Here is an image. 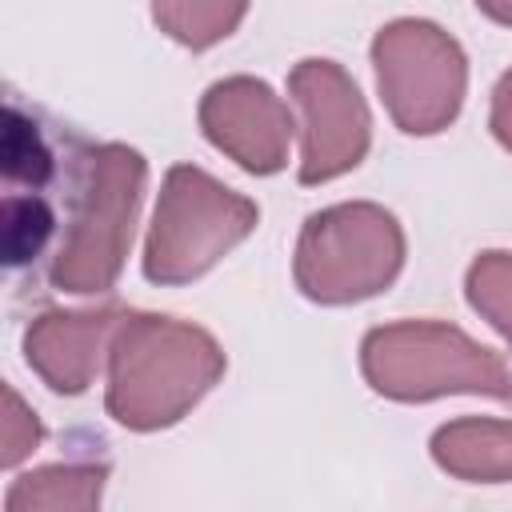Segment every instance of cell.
<instances>
[{"mask_svg": "<svg viewBox=\"0 0 512 512\" xmlns=\"http://www.w3.org/2000/svg\"><path fill=\"white\" fill-rule=\"evenodd\" d=\"M224 376L220 344L176 316L124 312L108 348V412L132 432L188 416Z\"/></svg>", "mask_w": 512, "mask_h": 512, "instance_id": "1", "label": "cell"}, {"mask_svg": "<svg viewBox=\"0 0 512 512\" xmlns=\"http://www.w3.org/2000/svg\"><path fill=\"white\" fill-rule=\"evenodd\" d=\"M364 380L388 400H436L452 392L512 400L508 364L468 332L440 320H396L360 344Z\"/></svg>", "mask_w": 512, "mask_h": 512, "instance_id": "2", "label": "cell"}, {"mask_svg": "<svg viewBox=\"0 0 512 512\" xmlns=\"http://www.w3.org/2000/svg\"><path fill=\"white\" fill-rule=\"evenodd\" d=\"M260 212L248 196L224 188L204 168L176 164L160 184V200L144 240V276L152 284H188L216 268L252 228Z\"/></svg>", "mask_w": 512, "mask_h": 512, "instance_id": "3", "label": "cell"}, {"mask_svg": "<svg viewBox=\"0 0 512 512\" xmlns=\"http://www.w3.org/2000/svg\"><path fill=\"white\" fill-rule=\"evenodd\" d=\"M144 156L128 144H100L80 176L76 208L52 264V284L64 292H104L116 284L132 248V224L144 192Z\"/></svg>", "mask_w": 512, "mask_h": 512, "instance_id": "4", "label": "cell"}, {"mask_svg": "<svg viewBox=\"0 0 512 512\" xmlns=\"http://www.w3.org/2000/svg\"><path fill=\"white\" fill-rule=\"evenodd\" d=\"M404 264V232L380 204H332L312 212L300 240L292 276L316 304H356L396 280Z\"/></svg>", "mask_w": 512, "mask_h": 512, "instance_id": "5", "label": "cell"}, {"mask_svg": "<svg viewBox=\"0 0 512 512\" xmlns=\"http://www.w3.org/2000/svg\"><path fill=\"white\" fill-rule=\"evenodd\" d=\"M376 88L388 116L408 136L448 128L464 104L468 60L460 44L432 20H392L372 40Z\"/></svg>", "mask_w": 512, "mask_h": 512, "instance_id": "6", "label": "cell"}, {"mask_svg": "<svg viewBox=\"0 0 512 512\" xmlns=\"http://www.w3.org/2000/svg\"><path fill=\"white\" fill-rule=\"evenodd\" d=\"M300 112V184H324L356 168L372 140V116L356 80L336 60H300L288 76Z\"/></svg>", "mask_w": 512, "mask_h": 512, "instance_id": "7", "label": "cell"}, {"mask_svg": "<svg viewBox=\"0 0 512 512\" xmlns=\"http://www.w3.org/2000/svg\"><path fill=\"white\" fill-rule=\"evenodd\" d=\"M200 128L228 160L244 172L272 176L288 164V144L296 132L292 108L256 76L216 80L200 100Z\"/></svg>", "mask_w": 512, "mask_h": 512, "instance_id": "8", "label": "cell"}, {"mask_svg": "<svg viewBox=\"0 0 512 512\" xmlns=\"http://www.w3.org/2000/svg\"><path fill=\"white\" fill-rule=\"evenodd\" d=\"M124 312L116 308H96V312H44L32 320L24 332V356L32 372L52 388V392H84L116 336Z\"/></svg>", "mask_w": 512, "mask_h": 512, "instance_id": "9", "label": "cell"}, {"mask_svg": "<svg viewBox=\"0 0 512 512\" xmlns=\"http://www.w3.org/2000/svg\"><path fill=\"white\" fill-rule=\"evenodd\" d=\"M432 460L468 484H508L512 480V420L464 416L448 420L432 436Z\"/></svg>", "mask_w": 512, "mask_h": 512, "instance_id": "10", "label": "cell"}, {"mask_svg": "<svg viewBox=\"0 0 512 512\" xmlns=\"http://www.w3.org/2000/svg\"><path fill=\"white\" fill-rule=\"evenodd\" d=\"M104 464H52V468H36L28 476H20L8 496L4 508L8 512H60V508H96L100 492H104Z\"/></svg>", "mask_w": 512, "mask_h": 512, "instance_id": "11", "label": "cell"}, {"mask_svg": "<svg viewBox=\"0 0 512 512\" xmlns=\"http://www.w3.org/2000/svg\"><path fill=\"white\" fill-rule=\"evenodd\" d=\"M248 0H152V20L184 48H212L236 32Z\"/></svg>", "mask_w": 512, "mask_h": 512, "instance_id": "12", "label": "cell"}, {"mask_svg": "<svg viewBox=\"0 0 512 512\" xmlns=\"http://www.w3.org/2000/svg\"><path fill=\"white\" fill-rule=\"evenodd\" d=\"M468 304L512 344V252H480L464 280Z\"/></svg>", "mask_w": 512, "mask_h": 512, "instance_id": "13", "label": "cell"}, {"mask_svg": "<svg viewBox=\"0 0 512 512\" xmlns=\"http://www.w3.org/2000/svg\"><path fill=\"white\" fill-rule=\"evenodd\" d=\"M0 156H4V176L12 184H44L52 176V152L48 144L40 140V128L20 112V108H8L4 112V144H0Z\"/></svg>", "mask_w": 512, "mask_h": 512, "instance_id": "14", "label": "cell"}, {"mask_svg": "<svg viewBox=\"0 0 512 512\" xmlns=\"http://www.w3.org/2000/svg\"><path fill=\"white\" fill-rule=\"evenodd\" d=\"M48 236H52V208L40 196L4 200V260L12 268L36 260Z\"/></svg>", "mask_w": 512, "mask_h": 512, "instance_id": "15", "label": "cell"}, {"mask_svg": "<svg viewBox=\"0 0 512 512\" xmlns=\"http://www.w3.org/2000/svg\"><path fill=\"white\" fill-rule=\"evenodd\" d=\"M40 436H44V428H40L36 412L20 400L16 388H4V432H0V448H4L0 460H4V468H16L40 444Z\"/></svg>", "mask_w": 512, "mask_h": 512, "instance_id": "16", "label": "cell"}, {"mask_svg": "<svg viewBox=\"0 0 512 512\" xmlns=\"http://www.w3.org/2000/svg\"><path fill=\"white\" fill-rule=\"evenodd\" d=\"M488 124H492V136L500 140V148L512 152V68L492 88V116H488Z\"/></svg>", "mask_w": 512, "mask_h": 512, "instance_id": "17", "label": "cell"}, {"mask_svg": "<svg viewBox=\"0 0 512 512\" xmlns=\"http://www.w3.org/2000/svg\"><path fill=\"white\" fill-rule=\"evenodd\" d=\"M476 8H480L488 20H496V24H508V28H512V0H476Z\"/></svg>", "mask_w": 512, "mask_h": 512, "instance_id": "18", "label": "cell"}]
</instances>
